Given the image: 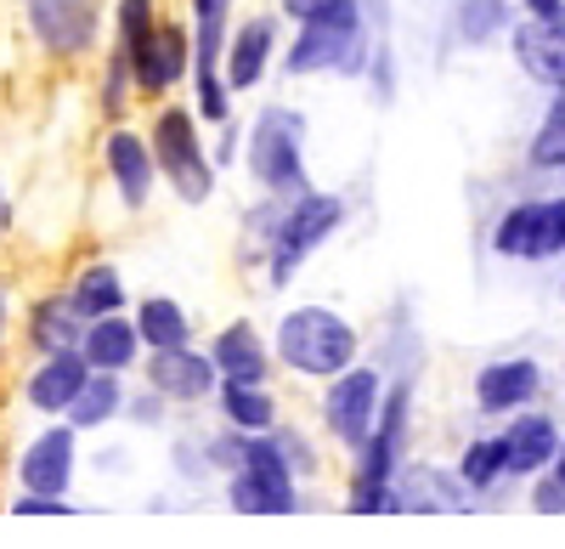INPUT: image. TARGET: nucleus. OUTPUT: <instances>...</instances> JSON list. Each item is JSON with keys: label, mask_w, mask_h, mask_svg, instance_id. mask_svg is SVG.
<instances>
[{"label": "nucleus", "mask_w": 565, "mask_h": 549, "mask_svg": "<svg viewBox=\"0 0 565 549\" xmlns=\"http://www.w3.org/2000/svg\"><path fill=\"white\" fill-rule=\"evenodd\" d=\"M97 97H103V114L119 125L130 97H136V74H130V57L119 52V45H108V57H103V85H97Z\"/></svg>", "instance_id": "c756f323"}, {"label": "nucleus", "mask_w": 565, "mask_h": 549, "mask_svg": "<svg viewBox=\"0 0 565 549\" xmlns=\"http://www.w3.org/2000/svg\"><path fill=\"white\" fill-rule=\"evenodd\" d=\"M244 165L255 176V188L266 199H300L311 181H306V119L300 108H260L249 136H244Z\"/></svg>", "instance_id": "423d86ee"}, {"label": "nucleus", "mask_w": 565, "mask_h": 549, "mask_svg": "<svg viewBox=\"0 0 565 549\" xmlns=\"http://www.w3.org/2000/svg\"><path fill=\"white\" fill-rule=\"evenodd\" d=\"M509 52L532 85H543L548 97H565V12H548V18L521 12L509 29Z\"/></svg>", "instance_id": "ddd939ff"}, {"label": "nucleus", "mask_w": 565, "mask_h": 549, "mask_svg": "<svg viewBox=\"0 0 565 549\" xmlns=\"http://www.w3.org/2000/svg\"><path fill=\"white\" fill-rule=\"evenodd\" d=\"M193 7V52H199V63H193V74H221V57H226V40H232V7L238 0H186Z\"/></svg>", "instance_id": "b1692460"}, {"label": "nucleus", "mask_w": 565, "mask_h": 549, "mask_svg": "<svg viewBox=\"0 0 565 549\" xmlns=\"http://www.w3.org/2000/svg\"><path fill=\"white\" fill-rule=\"evenodd\" d=\"M103 170H108L114 193H119V204H125L130 215L148 210L153 193H159V181H164L148 130H130V125H114V130L103 136Z\"/></svg>", "instance_id": "9d476101"}, {"label": "nucleus", "mask_w": 565, "mask_h": 549, "mask_svg": "<svg viewBox=\"0 0 565 549\" xmlns=\"http://www.w3.org/2000/svg\"><path fill=\"white\" fill-rule=\"evenodd\" d=\"M148 142H153V154H159V170H164V181H170V193H175L181 204H210L221 165H215V154H210V142H204L199 108H193V103H164V108H153Z\"/></svg>", "instance_id": "39448f33"}, {"label": "nucleus", "mask_w": 565, "mask_h": 549, "mask_svg": "<svg viewBox=\"0 0 565 549\" xmlns=\"http://www.w3.org/2000/svg\"><path fill=\"white\" fill-rule=\"evenodd\" d=\"M23 335H29L34 357L79 351V340H85V317L74 312L68 289H63V295H40V300L29 306V324H23Z\"/></svg>", "instance_id": "412c9836"}, {"label": "nucleus", "mask_w": 565, "mask_h": 549, "mask_svg": "<svg viewBox=\"0 0 565 549\" xmlns=\"http://www.w3.org/2000/svg\"><path fill=\"white\" fill-rule=\"evenodd\" d=\"M559 386H565V369H559Z\"/></svg>", "instance_id": "e433bc0d"}, {"label": "nucleus", "mask_w": 565, "mask_h": 549, "mask_svg": "<svg viewBox=\"0 0 565 549\" xmlns=\"http://www.w3.org/2000/svg\"><path fill=\"white\" fill-rule=\"evenodd\" d=\"M221 420L226 431H244V436H266L277 431V397L266 386H221Z\"/></svg>", "instance_id": "a878e982"}, {"label": "nucleus", "mask_w": 565, "mask_h": 549, "mask_svg": "<svg viewBox=\"0 0 565 549\" xmlns=\"http://www.w3.org/2000/svg\"><path fill=\"white\" fill-rule=\"evenodd\" d=\"M136 329H141V346L148 351H186L193 346V317H186V306L175 295H148L136 300Z\"/></svg>", "instance_id": "5701e85b"}, {"label": "nucleus", "mask_w": 565, "mask_h": 549, "mask_svg": "<svg viewBox=\"0 0 565 549\" xmlns=\"http://www.w3.org/2000/svg\"><path fill=\"white\" fill-rule=\"evenodd\" d=\"M271 351H277V362L289 374H300V380H340L345 369H356L362 362V335H356V324L345 312H334V306H289L277 317V329H271Z\"/></svg>", "instance_id": "f03ea898"}, {"label": "nucleus", "mask_w": 565, "mask_h": 549, "mask_svg": "<svg viewBox=\"0 0 565 549\" xmlns=\"http://www.w3.org/2000/svg\"><path fill=\"white\" fill-rule=\"evenodd\" d=\"M249 226H255V244H260V261H266V284L282 289V284H295V272L345 226V199L306 188L300 199H271L266 210H255Z\"/></svg>", "instance_id": "f257e3e1"}, {"label": "nucleus", "mask_w": 565, "mask_h": 549, "mask_svg": "<svg viewBox=\"0 0 565 549\" xmlns=\"http://www.w3.org/2000/svg\"><path fill=\"white\" fill-rule=\"evenodd\" d=\"M492 255L498 261H559L565 255V193L559 199H521V204H509L498 221H492V233H487Z\"/></svg>", "instance_id": "6e6552de"}, {"label": "nucleus", "mask_w": 565, "mask_h": 549, "mask_svg": "<svg viewBox=\"0 0 565 549\" xmlns=\"http://www.w3.org/2000/svg\"><path fill=\"white\" fill-rule=\"evenodd\" d=\"M322 7H334V0H277V18H289V23H306V18H317Z\"/></svg>", "instance_id": "72a5a7b5"}, {"label": "nucleus", "mask_w": 565, "mask_h": 549, "mask_svg": "<svg viewBox=\"0 0 565 549\" xmlns=\"http://www.w3.org/2000/svg\"><path fill=\"white\" fill-rule=\"evenodd\" d=\"M532 510H537V516H565V482H559L554 471H543V476L532 482Z\"/></svg>", "instance_id": "7c9ffc66"}, {"label": "nucleus", "mask_w": 565, "mask_h": 549, "mask_svg": "<svg viewBox=\"0 0 565 549\" xmlns=\"http://www.w3.org/2000/svg\"><path fill=\"white\" fill-rule=\"evenodd\" d=\"M498 442H503V471H509V482H537L543 471H554L559 447H565V431H559L554 414H543V408H526V414L503 420Z\"/></svg>", "instance_id": "4468645a"}, {"label": "nucleus", "mask_w": 565, "mask_h": 549, "mask_svg": "<svg viewBox=\"0 0 565 549\" xmlns=\"http://www.w3.org/2000/svg\"><path fill=\"white\" fill-rule=\"evenodd\" d=\"M68 300H74V312L85 317V324H97V317H119L130 306L125 278H119L114 261H85L68 278Z\"/></svg>", "instance_id": "4be33fe9"}, {"label": "nucleus", "mask_w": 565, "mask_h": 549, "mask_svg": "<svg viewBox=\"0 0 565 549\" xmlns=\"http://www.w3.org/2000/svg\"><path fill=\"white\" fill-rule=\"evenodd\" d=\"M23 29L45 57L79 63L103 45V0H23Z\"/></svg>", "instance_id": "1a4fd4ad"}, {"label": "nucleus", "mask_w": 565, "mask_h": 549, "mask_svg": "<svg viewBox=\"0 0 565 549\" xmlns=\"http://www.w3.org/2000/svg\"><path fill=\"white\" fill-rule=\"evenodd\" d=\"M554 476H559V482H565V447H559V460H554Z\"/></svg>", "instance_id": "c9c22d12"}, {"label": "nucleus", "mask_w": 565, "mask_h": 549, "mask_svg": "<svg viewBox=\"0 0 565 549\" xmlns=\"http://www.w3.org/2000/svg\"><path fill=\"white\" fill-rule=\"evenodd\" d=\"M12 516H74L68 498H34V493H18L12 498Z\"/></svg>", "instance_id": "2f4dec72"}, {"label": "nucleus", "mask_w": 565, "mask_h": 549, "mask_svg": "<svg viewBox=\"0 0 565 549\" xmlns=\"http://www.w3.org/2000/svg\"><path fill=\"white\" fill-rule=\"evenodd\" d=\"M210 357L221 369V386H266L271 369H277V351L266 346V335L249 324V317L221 324V335L210 340Z\"/></svg>", "instance_id": "6ab92c4d"}, {"label": "nucleus", "mask_w": 565, "mask_h": 549, "mask_svg": "<svg viewBox=\"0 0 565 549\" xmlns=\"http://www.w3.org/2000/svg\"><path fill=\"white\" fill-rule=\"evenodd\" d=\"M74 471H79V431H74L68 420H63V425H45V431L29 436L23 453H18V493L68 498Z\"/></svg>", "instance_id": "9b49d317"}, {"label": "nucleus", "mask_w": 565, "mask_h": 549, "mask_svg": "<svg viewBox=\"0 0 565 549\" xmlns=\"http://www.w3.org/2000/svg\"><path fill=\"white\" fill-rule=\"evenodd\" d=\"M85 362L97 374H130L136 369V357L148 351L141 346V329H136V317H97V324H85V340H79Z\"/></svg>", "instance_id": "aec40b11"}, {"label": "nucleus", "mask_w": 565, "mask_h": 549, "mask_svg": "<svg viewBox=\"0 0 565 549\" xmlns=\"http://www.w3.org/2000/svg\"><path fill=\"white\" fill-rule=\"evenodd\" d=\"M164 408H170V402H164V397L148 386L141 397H130V408H125V414H130L136 425H159V420H164Z\"/></svg>", "instance_id": "473e14b6"}, {"label": "nucleus", "mask_w": 565, "mask_h": 549, "mask_svg": "<svg viewBox=\"0 0 565 549\" xmlns=\"http://www.w3.org/2000/svg\"><path fill=\"white\" fill-rule=\"evenodd\" d=\"M97 374L85 362V351H57V357H34V369L23 380V402L45 420H68V408L79 402L85 380Z\"/></svg>", "instance_id": "a211bd4d"}, {"label": "nucleus", "mask_w": 565, "mask_h": 549, "mask_svg": "<svg viewBox=\"0 0 565 549\" xmlns=\"http://www.w3.org/2000/svg\"><path fill=\"white\" fill-rule=\"evenodd\" d=\"M130 57V74H136V97H164V91H175L186 74H193L199 52H193V23L181 18H164L159 34L148 45H136Z\"/></svg>", "instance_id": "f8f14e48"}, {"label": "nucleus", "mask_w": 565, "mask_h": 549, "mask_svg": "<svg viewBox=\"0 0 565 549\" xmlns=\"http://www.w3.org/2000/svg\"><path fill=\"white\" fill-rule=\"evenodd\" d=\"M458 482H463L469 493H492L498 482H509L498 431H492V436H476V442H463V453H458Z\"/></svg>", "instance_id": "bb28decb"}, {"label": "nucleus", "mask_w": 565, "mask_h": 549, "mask_svg": "<svg viewBox=\"0 0 565 549\" xmlns=\"http://www.w3.org/2000/svg\"><path fill=\"white\" fill-rule=\"evenodd\" d=\"M226 505L238 516H295L300 510V471L277 431H238V471L226 476Z\"/></svg>", "instance_id": "20e7f679"}, {"label": "nucleus", "mask_w": 565, "mask_h": 549, "mask_svg": "<svg viewBox=\"0 0 565 549\" xmlns=\"http://www.w3.org/2000/svg\"><path fill=\"white\" fill-rule=\"evenodd\" d=\"M125 408H130L125 374H90L85 391H79V402L68 408V425L74 431H103V425H114L125 414Z\"/></svg>", "instance_id": "393cba45"}, {"label": "nucleus", "mask_w": 565, "mask_h": 549, "mask_svg": "<svg viewBox=\"0 0 565 549\" xmlns=\"http://www.w3.org/2000/svg\"><path fill=\"white\" fill-rule=\"evenodd\" d=\"M277 52H282V23H277V12H249V18H238V23H232V40H226V57H221L226 85L238 91V97H244V91H255V85L271 74Z\"/></svg>", "instance_id": "2eb2a0df"}, {"label": "nucleus", "mask_w": 565, "mask_h": 549, "mask_svg": "<svg viewBox=\"0 0 565 549\" xmlns=\"http://www.w3.org/2000/svg\"><path fill=\"white\" fill-rule=\"evenodd\" d=\"M373 52L367 12L362 0H334L317 18L295 23L289 45H282V74L289 80H317V74H362Z\"/></svg>", "instance_id": "7ed1b4c3"}, {"label": "nucleus", "mask_w": 565, "mask_h": 549, "mask_svg": "<svg viewBox=\"0 0 565 549\" xmlns=\"http://www.w3.org/2000/svg\"><path fill=\"white\" fill-rule=\"evenodd\" d=\"M521 12H532V18H548V12H565V0H514Z\"/></svg>", "instance_id": "f704fd0d"}, {"label": "nucleus", "mask_w": 565, "mask_h": 549, "mask_svg": "<svg viewBox=\"0 0 565 549\" xmlns=\"http://www.w3.org/2000/svg\"><path fill=\"white\" fill-rule=\"evenodd\" d=\"M543 397V362L537 357H492L476 374V408L487 420H514L537 408Z\"/></svg>", "instance_id": "dca6fc26"}, {"label": "nucleus", "mask_w": 565, "mask_h": 549, "mask_svg": "<svg viewBox=\"0 0 565 549\" xmlns=\"http://www.w3.org/2000/svg\"><path fill=\"white\" fill-rule=\"evenodd\" d=\"M526 165L543 170V176H565V97H548L537 130H532V142H526Z\"/></svg>", "instance_id": "cd10ccee"}, {"label": "nucleus", "mask_w": 565, "mask_h": 549, "mask_svg": "<svg viewBox=\"0 0 565 549\" xmlns=\"http://www.w3.org/2000/svg\"><path fill=\"white\" fill-rule=\"evenodd\" d=\"M385 397H391V386H385V374L373 369V362H356V369H345L340 380H328L322 402H317L328 442H340L345 453H362L373 442V431H380Z\"/></svg>", "instance_id": "0eeeda50"}, {"label": "nucleus", "mask_w": 565, "mask_h": 549, "mask_svg": "<svg viewBox=\"0 0 565 549\" xmlns=\"http://www.w3.org/2000/svg\"><path fill=\"white\" fill-rule=\"evenodd\" d=\"M159 23H164L159 0H114V45H119V52L148 45L159 34Z\"/></svg>", "instance_id": "c85d7f7f"}, {"label": "nucleus", "mask_w": 565, "mask_h": 549, "mask_svg": "<svg viewBox=\"0 0 565 549\" xmlns=\"http://www.w3.org/2000/svg\"><path fill=\"white\" fill-rule=\"evenodd\" d=\"M148 386L164 402L193 408V402L221 397V369H215V357L199 351V346H186V351H148Z\"/></svg>", "instance_id": "f3484780"}]
</instances>
